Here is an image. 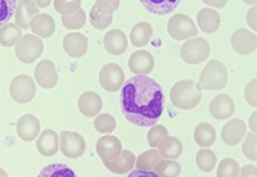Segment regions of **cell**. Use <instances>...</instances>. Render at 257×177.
Returning <instances> with one entry per match:
<instances>
[{
    "label": "cell",
    "instance_id": "obj_42",
    "mask_svg": "<svg viewBox=\"0 0 257 177\" xmlns=\"http://www.w3.org/2000/svg\"><path fill=\"white\" fill-rule=\"evenodd\" d=\"M257 81L256 79H253L252 81L248 82V85L245 86V90H244V98L247 100L251 107H256L257 105Z\"/></svg>",
    "mask_w": 257,
    "mask_h": 177
},
{
    "label": "cell",
    "instance_id": "obj_36",
    "mask_svg": "<svg viewBox=\"0 0 257 177\" xmlns=\"http://www.w3.org/2000/svg\"><path fill=\"white\" fill-rule=\"evenodd\" d=\"M242 151L245 157L248 159L256 162L257 160V139L256 134L254 132H248L245 134L244 137L242 140Z\"/></svg>",
    "mask_w": 257,
    "mask_h": 177
},
{
    "label": "cell",
    "instance_id": "obj_23",
    "mask_svg": "<svg viewBox=\"0 0 257 177\" xmlns=\"http://www.w3.org/2000/svg\"><path fill=\"white\" fill-rule=\"evenodd\" d=\"M102 108V98L94 91H86L79 98V110L88 118L98 116Z\"/></svg>",
    "mask_w": 257,
    "mask_h": 177
},
{
    "label": "cell",
    "instance_id": "obj_16",
    "mask_svg": "<svg viewBox=\"0 0 257 177\" xmlns=\"http://www.w3.org/2000/svg\"><path fill=\"white\" fill-rule=\"evenodd\" d=\"M89 43L86 36L79 32H71L63 39V49L71 58H81L88 52Z\"/></svg>",
    "mask_w": 257,
    "mask_h": 177
},
{
    "label": "cell",
    "instance_id": "obj_19",
    "mask_svg": "<svg viewBox=\"0 0 257 177\" xmlns=\"http://www.w3.org/2000/svg\"><path fill=\"white\" fill-rule=\"evenodd\" d=\"M103 45L111 55H121L127 49L128 40L121 30H109L103 38Z\"/></svg>",
    "mask_w": 257,
    "mask_h": 177
},
{
    "label": "cell",
    "instance_id": "obj_41",
    "mask_svg": "<svg viewBox=\"0 0 257 177\" xmlns=\"http://www.w3.org/2000/svg\"><path fill=\"white\" fill-rule=\"evenodd\" d=\"M120 3L121 0H95L94 7H96L102 12L113 15L117 9H118V7H120Z\"/></svg>",
    "mask_w": 257,
    "mask_h": 177
},
{
    "label": "cell",
    "instance_id": "obj_7",
    "mask_svg": "<svg viewBox=\"0 0 257 177\" xmlns=\"http://www.w3.org/2000/svg\"><path fill=\"white\" fill-rule=\"evenodd\" d=\"M9 93L15 102L26 104L31 102L36 95L35 81L27 75H20L12 80L9 86Z\"/></svg>",
    "mask_w": 257,
    "mask_h": 177
},
{
    "label": "cell",
    "instance_id": "obj_20",
    "mask_svg": "<svg viewBox=\"0 0 257 177\" xmlns=\"http://www.w3.org/2000/svg\"><path fill=\"white\" fill-rule=\"evenodd\" d=\"M38 151L44 157H53L59 150V135L54 130H44L36 140Z\"/></svg>",
    "mask_w": 257,
    "mask_h": 177
},
{
    "label": "cell",
    "instance_id": "obj_31",
    "mask_svg": "<svg viewBox=\"0 0 257 177\" xmlns=\"http://www.w3.org/2000/svg\"><path fill=\"white\" fill-rule=\"evenodd\" d=\"M196 162L197 167L201 169L202 172H211L215 167H216V154L213 153L211 149L208 148H202L199 149L198 153L196 155Z\"/></svg>",
    "mask_w": 257,
    "mask_h": 177
},
{
    "label": "cell",
    "instance_id": "obj_37",
    "mask_svg": "<svg viewBox=\"0 0 257 177\" xmlns=\"http://www.w3.org/2000/svg\"><path fill=\"white\" fill-rule=\"evenodd\" d=\"M216 173L219 177H235L239 174V164L233 158H225L220 162Z\"/></svg>",
    "mask_w": 257,
    "mask_h": 177
},
{
    "label": "cell",
    "instance_id": "obj_1",
    "mask_svg": "<svg viewBox=\"0 0 257 177\" xmlns=\"http://www.w3.org/2000/svg\"><path fill=\"white\" fill-rule=\"evenodd\" d=\"M165 108L162 87L148 76H135L123 82L121 110L128 122L141 127L156 125Z\"/></svg>",
    "mask_w": 257,
    "mask_h": 177
},
{
    "label": "cell",
    "instance_id": "obj_24",
    "mask_svg": "<svg viewBox=\"0 0 257 177\" xmlns=\"http://www.w3.org/2000/svg\"><path fill=\"white\" fill-rule=\"evenodd\" d=\"M135 154L130 150H123L116 159L111 160V162L103 163V164L112 172L116 174H126L134 168L135 165Z\"/></svg>",
    "mask_w": 257,
    "mask_h": 177
},
{
    "label": "cell",
    "instance_id": "obj_35",
    "mask_svg": "<svg viewBox=\"0 0 257 177\" xmlns=\"http://www.w3.org/2000/svg\"><path fill=\"white\" fill-rule=\"evenodd\" d=\"M96 118L94 119V127L99 134H111L116 130V119L112 114L102 113L95 116Z\"/></svg>",
    "mask_w": 257,
    "mask_h": 177
},
{
    "label": "cell",
    "instance_id": "obj_21",
    "mask_svg": "<svg viewBox=\"0 0 257 177\" xmlns=\"http://www.w3.org/2000/svg\"><path fill=\"white\" fill-rule=\"evenodd\" d=\"M29 29H31L34 35L48 39L56 31V22L52 18V16L47 15V13H38L30 22Z\"/></svg>",
    "mask_w": 257,
    "mask_h": 177
},
{
    "label": "cell",
    "instance_id": "obj_10",
    "mask_svg": "<svg viewBox=\"0 0 257 177\" xmlns=\"http://www.w3.org/2000/svg\"><path fill=\"white\" fill-rule=\"evenodd\" d=\"M95 149L102 162L107 163L116 159L120 155L121 151H122V144H121V141L116 136L105 134L104 136L98 139Z\"/></svg>",
    "mask_w": 257,
    "mask_h": 177
},
{
    "label": "cell",
    "instance_id": "obj_46",
    "mask_svg": "<svg viewBox=\"0 0 257 177\" xmlns=\"http://www.w3.org/2000/svg\"><path fill=\"white\" fill-rule=\"evenodd\" d=\"M256 117H257L256 112H253V114H252V116L249 117V128H251V131H252V132H254V134H256V131H257Z\"/></svg>",
    "mask_w": 257,
    "mask_h": 177
},
{
    "label": "cell",
    "instance_id": "obj_27",
    "mask_svg": "<svg viewBox=\"0 0 257 177\" xmlns=\"http://www.w3.org/2000/svg\"><path fill=\"white\" fill-rule=\"evenodd\" d=\"M153 35V29L148 22H139L135 25L130 32V41L135 48H143L151 41Z\"/></svg>",
    "mask_w": 257,
    "mask_h": 177
},
{
    "label": "cell",
    "instance_id": "obj_9",
    "mask_svg": "<svg viewBox=\"0 0 257 177\" xmlns=\"http://www.w3.org/2000/svg\"><path fill=\"white\" fill-rule=\"evenodd\" d=\"M123 82H125V73L118 64L108 63L100 70L99 84L105 91L116 93L122 87Z\"/></svg>",
    "mask_w": 257,
    "mask_h": 177
},
{
    "label": "cell",
    "instance_id": "obj_30",
    "mask_svg": "<svg viewBox=\"0 0 257 177\" xmlns=\"http://www.w3.org/2000/svg\"><path fill=\"white\" fill-rule=\"evenodd\" d=\"M22 38V29L16 24H4L0 26V45L6 48L15 47Z\"/></svg>",
    "mask_w": 257,
    "mask_h": 177
},
{
    "label": "cell",
    "instance_id": "obj_18",
    "mask_svg": "<svg viewBox=\"0 0 257 177\" xmlns=\"http://www.w3.org/2000/svg\"><path fill=\"white\" fill-rule=\"evenodd\" d=\"M39 13V7L34 0H20L15 11L16 25L20 29L27 30L30 27V22Z\"/></svg>",
    "mask_w": 257,
    "mask_h": 177
},
{
    "label": "cell",
    "instance_id": "obj_29",
    "mask_svg": "<svg viewBox=\"0 0 257 177\" xmlns=\"http://www.w3.org/2000/svg\"><path fill=\"white\" fill-rule=\"evenodd\" d=\"M216 140V131L210 123H199L194 130V141L201 148H210Z\"/></svg>",
    "mask_w": 257,
    "mask_h": 177
},
{
    "label": "cell",
    "instance_id": "obj_2",
    "mask_svg": "<svg viewBox=\"0 0 257 177\" xmlns=\"http://www.w3.org/2000/svg\"><path fill=\"white\" fill-rule=\"evenodd\" d=\"M170 99L178 109H194L201 102L202 90L192 80H181L173 86L170 91Z\"/></svg>",
    "mask_w": 257,
    "mask_h": 177
},
{
    "label": "cell",
    "instance_id": "obj_40",
    "mask_svg": "<svg viewBox=\"0 0 257 177\" xmlns=\"http://www.w3.org/2000/svg\"><path fill=\"white\" fill-rule=\"evenodd\" d=\"M17 7V0H0V26L7 24L13 17Z\"/></svg>",
    "mask_w": 257,
    "mask_h": 177
},
{
    "label": "cell",
    "instance_id": "obj_47",
    "mask_svg": "<svg viewBox=\"0 0 257 177\" xmlns=\"http://www.w3.org/2000/svg\"><path fill=\"white\" fill-rule=\"evenodd\" d=\"M34 2H35L39 8H47L52 3V0H34Z\"/></svg>",
    "mask_w": 257,
    "mask_h": 177
},
{
    "label": "cell",
    "instance_id": "obj_45",
    "mask_svg": "<svg viewBox=\"0 0 257 177\" xmlns=\"http://www.w3.org/2000/svg\"><path fill=\"white\" fill-rule=\"evenodd\" d=\"M239 174H242V176H256V165H245L242 172L239 171Z\"/></svg>",
    "mask_w": 257,
    "mask_h": 177
},
{
    "label": "cell",
    "instance_id": "obj_15",
    "mask_svg": "<svg viewBox=\"0 0 257 177\" xmlns=\"http://www.w3.org/2000/svg\"><path fill=\"white\" fill-rule=\"evenodd\" d=\"M247 134V126L239 118L230 119L221 130V139L222 141L229 146H234L240 144Z\"/></svg>",
    "mask_w": 257,
    "mask_h": 177
},
{
    "label": "cell",
    "instance_id": "obj_17",
    "mask_svg": "<svg viewBox=\"0 0 257 177\" xmlns=\"http://www.w3.org/2000/svg\"><path fill=\"white\" fill-rule=\"evenodd\" d=\"M40 134V122L34 114H25L17 122V135L24 141H34Z\"/></svg>",
    "mask_w": 257,
    "mask_h": 177
},
{
    "label": "cell",
    "instance_id": "obj_28",
    "mask_svg": "<svg viewBox=\"0 0 257 177\" xmlns=\"http://www.w3.org/2000/svg\"><path fill=\"white\" fill-rule=\"evenodd\" d=\"M181 0H141L144 8L153 15L165 16L173 12Z\"/></svg>",
    "mask_w": 257,
    "mask_h": 177
},
{
    "label": "cell",
    "instance_id": "obj_4",
    "mask_svg": "<svg viewBox=\"0 0 257 177\" xmlns=\"http://www.w3.org/2000/svg\"><path fill=\"white\" fill-rule=\"evenodd\" d=\"M211 47L207 40L202 38L188 39L180 49L181 59L188 64H198L210 57Z\"/></svg>",
    "mask_w": 257,
    "mask_h": 177
},
{
    "label": "cell",
    "instance_id": "obj_11",
    "mask_svg": "<svg viewBox=\"0 0 257 177\" xmlns=\"http://www.w3.org/2000/svg\"><path fill=\"white\" fill-rule=\"evenodd\" d=\"M231 48H233L238 54L240 55H249L256 52L257 48V39L254 32L249 30L240 29L237 30L231 35L230 39Z\"/></svg>",
    "mask_w": 257,
    "mask_h": 177
},
{
    "label": "cell",
    "instance_id": "obj_43",
    "mask_svg": "<svg viewBox=\"0 0 257 177\" xmlns=\"http://www.w3.org/2000/svg\"><path fill=\"white\" fill-rule=\"evenodd\" d=\"M256 13H257L256 6H252V8L249 9L248 13H247V24H248V26L251 27V29L253 30V31H256V29H257Z\"/></svg>",
    "mask_w": 257,
    "mask_h": 177
},
{
    "label": "cell",
    "instance_id": "obj_38",
    "mask_svg": "<svg viewBox=\"0 0 257 177\" xmlns=\"http://www.w3.org/2000/svg\"><path fill=\"white\" fill-rule=\"evenodd\" d=\"M166 136H169V131H167V128L165 126L153 125V127L147 134V141H148L151 148H157L160 145V142Z\"/></svg>",
    "mask_w": 257,
    "mask_h": 177
},
{
    "label": "cell",
    "instance_id": "obj_14",
    "mask_svg": "<svg viewBox=\"0 0 257 177\" xmlns=\"http://www.w3.org/2000/svg\"><path fill=\"white\" fill-rule=\"evenodd\" d=\"M128 68L137 76L149 75L155 68V58L147 50H138L128 59Z\"/></svg>",
    "mask_w": 257,
    "mask_h": 177
},
{
    "label": "cell",
    "instance_id": "obj_6",
    "mask_svg": "<svg viewBox=\"0 0 257 177\" xmlns=\"http://www.w3.org/2000/svg\"><path fill=\"white\" fill-rule=\"evenodd\" d=\"M167 32L175 40L183 41L196 38L198 35V29L192 21V18H189L188 16L175 15L167 22Z\"/></svg>",
    "mask_w": 257,
    "mask_h": 177
},
{
    "label": "cell",
    "instance_id": "obj_33",
    "mask_svg": "<svg viewBox=\"0 0 257 177\" xmlns=\"http://www.w3.org/2000/svg\"><path fill=\"white\" fill-rule=\"evenodd\" d=\"M62 24L67 30H80L86 24V15L84 9L79 8L68 15H62Z\"/></svg>",
    "mask_w": 257,
    "mask_h": 177
},
{
    "label": "cell",
    "instance_id": "obj_32",
    "mask_svg": "<svg viewBox=\"0 0 257 177\" xmlns=\"http://www.w3.org/2000/svg\"><path fill=\"white\" fill-rule=\"evenodd\" d=\"M181 172V165L180 163L176 162V159H162L156 164L153 173L155 176H179Z\"/></svg>",
    "mask_w": 257,
    "mask_h": 177
},
{
    "label": "cell",
    "instance_id": "obj_34",
    "mask_svg": "<svg viewBox=\"0 0 257 177\" xmlns=\"http://www.w3.org/2000/svg\"><path fill=\"white\" fill-rule=\"evenodd\" d=\"M112 20H113V15H111V13L102 12V11H99L96 7H93V8H91L89 21H90V24L93 25L94 29H107V27L112 24Z\"/></svg>",
    "mask_w": 257,
    "mask_h": 177
},
{
    "label": "cell",
    "instance_id": "obj_22",
    "mask_svg": "<svg viewBox=\"0 0 257 177\" xmlns=\"http://www.w3.org/2000/svg\"><path fill=\"white\" fill-rule=\"evenodd\" d=\"M162 159V157L160 155L157 149H149V150L142 153L139 157L135 159V168L137 172H134L133 174H151V176H155L153 173V169H155L156 164H157L160 160Z\"/></svg>",
    "mask_w": 257,
    "mask_h": 177
},
{
    "label": "cell",
    "instance_id": "obj_25",
    "mask_svg": "<svg viewBox=\"0 0 257 177\" xmlns=\"http://www.w3.org/2000/svg\"><path fill=\"white\" fill-rule=\"evenodd\" d=\"M197 25L206 34H213L220 27V15L212 8L201 9L197 15Z\"/></svg>",
    "mask_w": 257,
    "mask_h": 177
},
{
    "label": "cell",
    "instance_id": "obj_13",
    "mask_svg": "<svg viewBox=\"0 0 257 177\" xmlns=\"http://www.w3.org/2000/svg\"><path fill=\"white\" fill-rule=\"evenodd\" d=\"M235 112V103L233 99L226 94L216 95L210 103V113L217 121H224L233 117Z\"/></svg>",
    "mask_w": 257,
    "mask_h": 177
},
{
    "label": "cell",
    "instance_id": "obj_48",
    "mask_svg": "<svg viewBox=\"0 0 257 177\" xmlns=\"http://www.w3.org/2000/svg\"><path fill=\"white\" fill-rule=\"evenodd\" d=\"M242 2H244V3L248 4V6H254V4H256V0H242Z\"/></svg>",
    "mask_w": 257,
    "mask_h": 177
},
{
    "label": "cell",
    "instance_id": "obj_49",
    "mask_svg": "<svg viewBox=\"0 0 257 177\" xmlns=\"http://www.w3.org/2000/svg\"><path fill=\"white\" fill-rule=\"evenodd\" d=\"M0 176H8V173H7L6 171H3V169L0 168Z\"/></svg>",
    "mask_w": 257,
    "mask_h": 177
},
{
    "label": "cell",
    "instance_id": "obj_44",
    "mask_svg": "<svg viewBox=\"0 0 257 177\" xmlns=\"http://www.w3.org/2000/svg\"><path fill=\"white\" fill-rule=\"evenodd\" d=\"M202 2L211 8H224L228 3V0H202Z\"/></svg>",
    "mask_w": 257,
    "mask_h": 177
},
{
    "label": "cell",
    "instance_id": "obj_3",
    "mask_svg": "<svg viewBox=\"0 0 257 177\" xmlns=\"http://www.w3.org/2000/svg\"><path fill=\"white\" fill-rule=\"evenodd\" d=\"M228 82V70L219 61H211L206 64L205 70L199 76L198 86L201 90L217 91L226 86Z\"/></svg>",
    "mask_w": 257,
    "mask_h": 177
},
{
    "label": "cell",
    "instance_id": "obj_39",
    "mask_svg": "<svg viewBox=\"0 0 257 177\" xmlns=\"http://www.w3.org/2000/svg\"><path fill=\"white\" fill-rule=\"evenodd\" d=\"M54 9L59 15H68L75 12L81 7V0H54L53 2Z\"/></svg>",
    "mask_w": 257,
    "mask_h": 177
},
{
    "label": "cell",
    "instance_id": "obj_8",
    "mask_svg": "<svg viewBox=\"0 0 257 177\" xmlns=\"http://www.w3.org/2000/svg\"><path fill=\"white\" fill-rule=\"evenodd\" d=\"M86 142L84 137L75 131H62L59 135V150L64 157L76 159L85 153Z\"/></svg>",
    "mask_w": 257,
    "mask_h": 177
},
{
    "label": "cell",
    "instance_id": "obj_26",
    "mask_svg": "<svg viewBox=\"0 0 257 177\" xmlns=\"http://www.w3.org/2000/svg\"><path fill=\"white\" fill-rule=\"evenodd\" d=\"M183 142L174 136H166L157 146L158 153L165 159H178L183 154Z\"/></svg>",
    "mask_w": 257,
    "mask_h": 177
},
{
    "label": "cell",
    "instance_id": "obj_12",
    "mask_svg": "<svg viewBox=\"0 0 257 177\" xmlns=\"http://www.w3.org/2000/svg\"><path fill=\"white\" fill-rule=\"evenodd\" d=\"M34 76H35L36 84L47 90L53 89L58 82V72H57L56 66L48 59L39 62L34 71Z\"/></svg>",
    "mask_w": 257,
    "mask_h": 177
},
{
    "label": "cell",
    "instance_id": "obj_5",
    "mask_svg": "<svg viewBox=\"0 0 257 177\" xmlns=\"http://www.w3.org/2000/svg\"><path fill=\"white\" fill-rule=\"evenodd\" d=\"M43 50H44V44L36 35H22V38L15 45L17 58L26 64L35 62L43 54Z\"/></svg>",
    "mask_w": 257,
    "mask_h": 177
}]
</instances>
